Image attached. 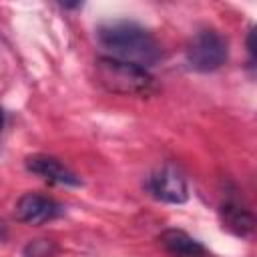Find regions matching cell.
Returning <instances> with one entry per match:
<instances>
[{
    "instance_id": "5",
    "label": "cell",
    "mask_w": 257,
    "mask_h": 257,
    "mask_svg": "<svg viewBox=\"0 0 257 257\" xmlns=\"http://www.w3.org/2000/svg\"><path fill=\"white\" fill-rule=\"evenodd\" d=\"M60 213H62V207L54 199L44 197L40 193H24L16 201V207H14L16 221L26 223V225L48 223V221L56 219Z\"/></svg>"
},
{
    "instance_id": "10",
    "label": "cell",
    "mask_w": 257,
    "mask_h": 257,
    "mask_svg": "<svg viewBox=\"0 0 257 257\" xmlns=\"http://www.w3.org/2000/svg\"><path fill=\"white\" fill-rule=\"evenodd\" d=\"M253 38H255V32L249 30V36H247V50H249V54H251V60L255 58V42H253Z\"/></svg>"
},
{
    "instance_id": "4",
    "label": "cell",
    "mask_w": 257,
    "mask_h": 257,
    "mask_svg": "<svg viewBox=\"0 0 257 257\" xmlns=\"http://www.w3.org/2000/svg\"><path fill=\"white\" fill-rule=\"evenodd\" d=\"M147 191L157 201L171 203V205H181L189 199V189H187L185 177L171 165H165L149 175Z\"/></svg>"
},
{
    "instance_id": "8",
    "label": "cell",
    "mask_w": 257,
    "mask_h": 257,
    "mask_svg": "<svg viewBox=\"0 0 257 257\" xmlns=\"http://www.w3.org/2000/svg\"><path fill=\"white\" fill-rule=\"evenodd\" d=\"M219 215H221L223 227L229 229L233 235L247 237L255 229V217L251 215V211H247L245 207H241L237 201H225V203H221Z\"/></svg>"
},
{
    "instance_id": "6",
    "label": "cell",
    "mask_w": 257,
    "mask_h": 257,
    "mask_svg": "<svg viewBox=\"0 0 257 257\" xmlns=\"http://www.w3.org/2000/svg\"><path fill=\"white\" fill-rule=\"evenodd\" d=\"M26 169L40 179L54 183V185H66V187H78L82 181L80 177L68 169L60 159L52 155H32L26 159Z\"/></svg>"
},
{
    "instance_id": "1",
    "label": "cell",
    "mask_w": 257,
    "mask_h": 257,
    "mask_svg": "<svg viewBox=\"0 0 257 257\" xmlns=\"http://www.w3.org/2000/svg\"><path fill=\"white\" fill-rule=\"evenodd\" d=\"M96 40L106 52V56L122 62H133L143 68H149L163 58V50L157 38L137 22H102L96 28Z\"/></svg>"
},
{
    "instance_id": "3",
    "label": "cell",
    "mask_w": 257,
    "mask_h": 257,
    "mask_svg": "<svg viewBox=\"0 0 257 257\" xmlns=\"http://www.w3.org/2000/svg\"><path fill=\"white\" fill-rule=\"evenodd\" d=\"M187 62L197 72H213L227 62V40L217 30H199L187 44Z\"/></svg>"
},
{
    "instance_id": "7",
    "label": "cell",
    "mask_w": 257,
    "mask_h": 257,
    "mask_svg": "<svg viewBox=\"0 0 257 257\" xmlns=\"http://www.w3.org/2000/svg\"><path fill=\"white\" fill-rule=\"evenodd\" d=\"M157 241L169 257H209V251L181 229H165Z\"/></svg>"
},
{
    "instance_id": "9",
    "label": "cell",
    "mask_w": 257,
    "mask_h": 257,
    "mask_svg": "<svg viewBox=\"0 0 257 257\" xmlns=\"http://www.w3.org/2000/svg\"><path fill=\"white\" fill-rule=\"evenodd\" d=\"M56 251L54 243L48 239H34L24 247V257H50Z\"/></svg>"
},
{
    "instance_id": "2",
    "label": "cell",
    "mask_w": 257,
    "mask_h": 257,
    "mask_svg": "<svg viewBox=\"0 0 257 257\" xmlns=\"http://www.w3.org/2000/svg\"><path fill=\"white\" fill-rule=\"evenodd\" d=\"M94 78L112 94L147 96L155 90V76L147 68L110 56H98L94 60Z\"/></svg>"
},
{
    "instance_id": "11",
    "label": "cell",
    "mask_w": 257,
    "mask_h": 257,
    "mask_svg": "<svg viewBox=\"0 0 257 257\" xmlns=\"http://www.w3.org/2000/svg\"><path fill=\"white\" fill-rule=\"evenodd\" d=\"M2 126H4V112H2V108H0V131H2Z\"/></svg>"
}]
</instances>
